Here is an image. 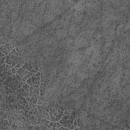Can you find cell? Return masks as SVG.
Here are the masks:
<instances>
[{"instance_id": "obj_7", "label": "cell", "mask_w": 130, "mask_h": 130, "mask_svg": "<svg viewBox=\"0 0 130 130\" xmlns=\"http://www.w3.org/2000/svg\"><path fill=\"white\" fill-rule=\"evenodd\" d=\"M37 108L39 113L42 118H45L51 121L50 116L49 114L47 112L45 108V106L43 104L41 105H37Z\"/></svg>"}, {"instance_id": "obj_3", "label": "cell", "mask_w": 130, "mask_h": 130, "mask_svg": "<svg viewBox=\"0 0 130 130\" xmlns=\"http://www.w3.org/2000/svg\"><path fill=\"white\" fill-rule=\"evenodd\" d=\"M15 102L19 109L23 111L25 113H27L30 110L28 102L24 96L21 95L17 96L15 99Z\"/></svg>"}, {"instance_id": "obj_8", "label": "cell", "mask_w": 130, "mask_h": 130, "mask_svg": "<svg viewBox=\"0 0 130 130\" xmlns=\"http://www.w3.org/2000/svg\"><path fill=\"white\" fill-rule=\"evenodd\" d=\"M40 93V85L38 84L33 85L30 86L29 90V94L30 98H38Z\"/></svg>"}, {"instance_id": "obj_19", "label": "cell", "mask_w": 130, "mask_h": 130, "mask_svg": "<svg viewBox=\"0 0 130 130\" xmlns=\"http://www.w3.org/2000/svg\"><path fill=\"white\" fill-rule=\"evenodd\" d=\"M58 129H59V130H61V129H66V130H68L69 129H68V128H67V127H65L63 126H61Z\"/></svg>"}, {"instance_id": "obj_16", "label": "cell", "mask_w": 130, "mask_h": 130, "mask_svg": "<svg viewBox=\"0 0 130 130\" xmlns=\"http://www.w3.org/2000/svg\"><path fill=\"white\" fill-rule=\"evenodd\" d=\"M9 42H10V43L11 44V45L12 46V47H13V48H14V49H15V48L16 47V42L14 40H10V41H9Z\"/></svg>"}, {"instance_id": "obj_15", "label": "cell", "mask_w": 130, "mask_h": 130, "mask_svg": "<svg viewBox=\"0 0 130 130\" xmlns=\"http://www.w3.org/2000/svg\"><path fill=\"white\" fill-rule=\"evenodd\" d=\"M49 124L50 129H56V122L50 121Z\"/></svg>"}, {"instance_id": "obj_13", "label": "cell", "mask_w": 130, "mask_h": 130, "mask_svg": "<svg viewBox=\"0 0 130 130\" xmlns=\"http://www.w3.org/2000/svg\"><path fill=\"white\" fill-rule=\"evenodd\" d=\"M64 114L70 115V116H72L75 119H76L78 118V114L76 113V112L74 110H72V109L65 110L64 111Z\"/></svg>"}, {"instance_id": "obj_1", "label": "cell", "mask_w": 130, "mask_h": 130, "mask_svg": "<svg viewBox=\"0 0 130 130\" xmlns=\"http://www.w3.org/2000/svg\"><path fill=\"white\" fill-rule=\"evenodd\" d=\"M45 108L47 112L49 114L51 121H58L64 115V111L65 110H64L57 102L53 105L51 104L50 105L45 106Z\"/></svg>"}, {"instance_id": "obj_10", "label": "cell", "mask_w": 130, "mask_h": 130, "mask_svg": "<svg viewBox=\"0 0 130 130\" xmlns=\"http://www.w3.org/2000/svg\"><path fill=\"white\" fill-rule=\"evenodd\" d=\"M49 122L50 120L45 118H42L38 125H39L41 129H50L49 124Z\"/></svg>"}, {"instance_id": "obj_17", "label": "cell", "mask_w": 130, "mask_h": 130, "mask_svg": "<svg viewBox=\"0 0 130 130\" xmlns=\"http://www.w3.org/2000/svg\"><path fill=\"white\" fill-rule=\"evenodd\" d=\"M6 56H4L3 57H1V65L4 64V63H6L5 62H6Z\"/></svg>"}, {"instance_id": "obj_11", "label": "cell", "mask_w": 130, "mask_h": 130, "mask_svg": "<svg viewBox=\"0 0 130 130\" xmlns=\"http://www.w3.org/2000/svg\"><path fill=\"white\" fill-rule=\"evenodd\" d=\"M22 68L24 69H25L27 71H28L29 72H30L31 73H33L34 74L37 73L38 71V70H37V69H35L32 65H31L30 64L27 63H25L24 64V65L22 67Z\"/></svg>"}, {"instance_id": "obj_18", "label": "cell", "mask_w": 130, "mask_h": 130, "mask_svg": "<svg viewBox=\"0 0 130 130\" xmlns=\"http://www.w3.org/2000/svg\"><path fill=\"white\" fill-rule=\"evenodd\" d=\"M62 125L59 121L56 122V129H58Z\"/></svg>"}, {"instance_id": "obj_5", "label": "cell", "mask_w": 130, "mask_h": 130, "mask_svg": "<svg viewBox=\"0 0 130 130\" xmlns=\"http://www.w3.org/2000/svg\"><path fill=\"white\" fill-rule=\"evenodd\" d=\"M17 74L20 76L21 80L24 82H26L27 79H28L31 76L35 74L33 73H31L25 69H23L22 67L19 68L18 69V70H17Z\"/></svg>"}, {"instance_id": "obj_6", "label": "cell", "mask_w": 130, "mask_h": 130, "mask_svg": "<svg viewBox=\"0 0 130 130\" xmlns=\"http://www.w3.org/2000/svg\"><path fill=\"white\" fill-rule=\"evenodd\" d=\"M26 82L30 86L35 84L40 85L41 83V73L40 72H38L37 73L34 74L27 80Z\"/></svg>"}, {"instance_id": "obj_12", "label": "cell", "mask_w": 130, "mask_h": 130, "mask_svg": "<svg viewBox=\"0 0 130 130\" xmlns=\"http://www.w3.org/2000/svg\"><path fill=\"white\" fill-rule=\"evenodd\" d=\"M38 99V98H30V100L28 102V105L30 109L35 108L37 107Z\"/></svg>"}, {"instance_id": "obj_9", "label": "cell", "mask_w": 130, "mask_h": 130, "mask_svg": "<svg viewBox=\"0 0 130 130\" xmlns=\"http://www.w3.org/2000/svg\"><path fill=\"white\" fill-rule=\"evenodd\" d=\"M14 48L11 45L10 42L6 43L5 45H1V51L6 56H7L10 52H11Z\"/></svg>"}, {"instance_id": "obj_2", "label": "cell", "mask_w": 130, "mask_h": 130, "mask_svg": "<svg viewBox=\"0 0 130 130\" xmlns=\"http://www.w3.org/2000/svg\"><path fill=\"white\" fill-rule=\"evenodd\" d=\"M6 63L12 66L13 68L22 67L25 63L24 61L20 57L16 49H14L6 57Z\"/></svg>"}, {"instance_id": "obj_4", "label": "cell", "mask_w": 130, "mask_h": 130, "mask_svg": "<svg viewBox=\"0 0 130 130\" xmlns=\"http://www.w3.org/2000/svg\"><path fill=\"white\" fill-rule=\"evenodd\" d=\"M74 120L75 119L72 116L69 115H64L58 121L62 126L68 128L69 129H74L73 123Z\"/></svg>"}, {"instance_id": "obj_14", "label": "cell", "mask_w": 130, "mask_h": 130, "mask_svg": "<svg viewBox=\"0 0 130 130\" xmlns=\"http://www.w3.org/2000/svg\"><path fill=\"white\" fill-rule=\"evenodd\" d=\"M13 67L9 64H8L7 63H4L2 65H1V72H5V71H8L12 69H13Z\"/></svg>"}]
</instances>
